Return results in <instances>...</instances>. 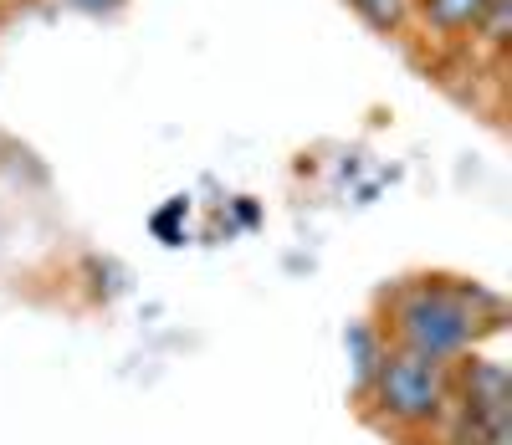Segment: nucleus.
<instances>
[{"mask_svg": "<svg viewBox=\"0 0 512 445\" xmlns=\"http://www.w3.org/2000/svg\"><path fill=\"white\" fill-rule=\"evenodd\" d=\"M502 297L487 292L472 277L451 272H425L405 277L400 287L384 292V343L405 353H420L431 364H461L466 353H477L482 333L502 328Z\"/></svg>", "mask_w": 512, "mask_h": 445, "instance_id": "nucleus-1", "label": "nucleus"}, {"mask_svg": "<svg viewBox=\"0 0 512 445\" xmlns=\"http://www.w3.org/2000/svg\"><path fill=\"white\" fill-rule=\"evenodd\" d=\"M492 6V0H420V16H425V26H431L436 36H466L477 21H482V11Z\"/></svg>", "mask_w": 512, "mask_h": 445, "instance_id": "nucleus-3", "label": "nucleus"}, {"mask_svg": "<svg viewBox=\"0 0 512 445\" xmlns=\"http://www.w3.org/2000/svg\"><path fill=\"white\" fill-rule=\"evenodd\" d=\"M77 11H113V6H123V0H72Z\"/></svg>", "mask_w": 512, "mask_h": 445, "instance_id": "nucleus-6", "label": "nucleus"}, {"mask_svg": "<svg viewBox=\"0 0 512 445\" xmlns=\"http://www.w3.org/2000/svg\"><path fill=\"white\" fill-rule=\"evenodd\" d=\"M359 405L379 430H390L400 440H420L441 425V415L451 405V364H431V359H420V353L384 343L374 379L359 394Z\"/></svg>", "mask_w": 512, "mask_h": 445, "instance_id": "nucleus-2", "label": "nucleus"}, {"mask_svg": "<svg viewBox=\"0 0 512 445\" xmlns=\"http://www.w3.org/2000/svg\"><path fill=\"white\" fill-rule=\"evenodd\" d=\"M379 353H384V333H379V323H369V318H359L354 328H349V364H354V399L369 389V379H374V364H379Z\"/></svg>", "mask_w": 512, "mask_h": 445, "instance_id": "nucleus-4", "label": "nucleus"}, {"mask_svg": "<svg viewBox=\"0 0 512 445\" xmlns=\"http://www.w3.org/2000/svg\"><path fill=\"white\" fill-rule=\"evenodd\" d=\"M349 6H354L374 31H395V26H405V16H410L415 0H349Z\"/></svg>", "mask_w": 512, "mask_h": 445, "instance_id": "nucleus-5", "label": "nucleus"}]
</instances>
